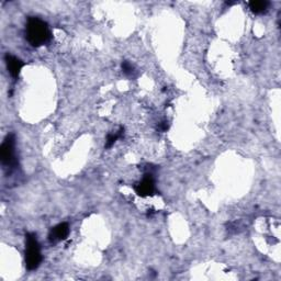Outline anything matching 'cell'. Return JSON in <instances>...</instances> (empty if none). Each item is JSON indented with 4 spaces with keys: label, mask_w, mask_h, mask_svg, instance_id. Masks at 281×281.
Listing matches in <instances>:
<instances>
[{
    "label": "cell",
    "mask_w": 281,
    "mask_h": 281,
    "mask_svg": "<svg viewBox=\"0 0 281 281\" xmlns=\"http://www.w3.org/2000/svg\"><path fill=\"white\" fill-rule=\"evenodd\" d=\"M121 67H122V71H123L125 75H131V74L133 73L134 67L132 66V64H131L130 62H128V61L122 62Z\"/></svg>",
    "instance_id": "9"
},
{
    "label": "cell",
    "mask_w": 281,
    "mask_h": 281,
    "mask_svg": "<svg viewBox=\"0 0 281 281\" xmlns=\"http://www.w3.org/2000/svg\"><path fill=\"white\" fill-rule=\"evenodd\" d=\"M15 135L11 133L6 136L0 147V158L3 164L13 165L15 163Z\"/></svg>",
    "instance_id": "3"
},
{
    "label": "cell",
    "mask_w": 281,
    "mask_h": 281,
    "mask_svg": "<svg viewBox=\"0 0 281 281\" xmlns=\"http://www.w3.org/2000/svg\"><path fill=\"white\" fill-rule=\"evenodd\" d=\"M69 234V225L67 223H59L56 226L52 228L49 234V241L53 243H57L66 240Z\"/></svg>",
    "instance_id": "6"
},
{
    "label": "cell",
    "mask_w": 281,
    "mask_h": 281,
    "mask_svg": "<svg viewBox=\"0 0 281 281\" xmlns=\"http://www.w3.org/2000/svg\"><path fill=\"white\" fill-rule=\"evenodd\" d=\"M134 189H135V193L140 197H143V198L152 196L155 191L153 176L151 174L145 175V177L143 178V180L140 183H137L134 187Z\"/></svg>",
    "instance_id": "4"
},
{
    "label": "cell",
    "mask_w": 281,
    "mask_h": 281,
    "mask_svg": "<svg viewBox=\"0 0 281 281\" xmlns=\"http://www.w3.org/2000/svg\"><path fill=\"white\" fill-rule=\"evenodd\" d=\"M123 134H124V129H123V128H120V130H119L116 134H109V135H108L105 147H106V148H110V147H112V145L115 144V143L117 142V140H118V139H120V137H122Z\"/></svg>",
    "instance_id": "8"
},
{
    "label": "cell",
    "mask_w": 281,
    "mask_h": 281,
    "mask_svg": "<svg viewBox=\"0 0 281 281\" xmlns=\"http://www.w3.org/2000/svg\"><path fill=\"white\" fill-rule=\"evenodd\" d=\"M5 61H6V65H7V69L9 71V74L11 75L13 78L17 79L21 73L22 67L25 66V63H23L20 58L11 55L9 53H7L5 55Z\"/></svg>",
    "instance_id": "5"
},
{
    "label": "cell",
    "mask_w": 281,
    "mask_h": 281,
    "mask_svg": "<svg viewBox=\"0 0 281 281\" xmlns=\"http://www.w3.org/2000/svg\"><path fill=\"white\" fill-rule=\"evenodd\" d=\"M26 38L32 46L39 47L49 43L52 33L46 22L39 18L30 17L26 26Z\"/></svg>",
    "instance_id": "1"
},
{
    "label": "cell",
    "mask_w": 281,
    "mask_h": 281,
    "mask_svg": "<svg viewBox=\"0 0 281 281\" xmlns=\"http://www.w3.org/2000/svg\"><path fill=\"white\" fill-rule=\"evenodd\" d=\"M41 247L34 233L26 235V266L28 270H35L42 262Z\"/></svg>",
    "instance_id": "2"
},
{
    "label": "cell",
    "mask_w": 281,
    "mask_h": 281,
    "mask_svg": "<svg viewBox=\"0 0 281 281\" xmlns=\"http://www.w3.org/2000/svg\"><path fill=\"white\" fill-rule=\"evenodd\" d=\"M158 128H159V131H161V132H165V131L168 130V122H166V121L161 122Z\"/></svg>",
    "instance_id": "10"
},
{
    "label": "cell",
    "mask_w": 281,
    "mask_h": 281,
    "mask_svg": "<svg viewBox=\"0 0 281 281\" xmlns=\"http://www.w3.org/2000/svg\"><path fill=\"white\" fill-rule=\"evenodd\" d=\"M248 6H249V9L252 10L254 14L260 15L262 13H265V11L268 9L269 3L268 2H250L248 4Z\"/></svg>",
    "instance_id": "7"
}]
</instances>
